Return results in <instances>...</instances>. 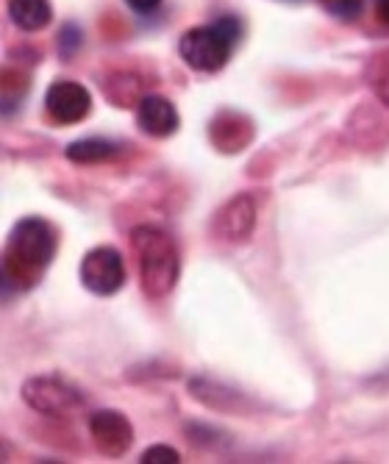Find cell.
<instances>
[{"instance_id": "cell-10", "label": "cell", "mask_w": 389, "mask_h": 464, "mask_svg": "<svg viewBox=\"0 0 389 464\" xmlns=\"http://www.w3.org/2000/svg\"><path fill=\"white\" fill-rule=\"evenodd\" d=\"M9 14H12L17 28L42 31L51 23L53 9H51L48 0H9Z\"/></svg>"}, {"instance_id": "cell-12", "label": "cell", "mask_w": 389, "mask_h": 464, "mask_svg": "<svg viewBox=\"0 0 389 464\" xmlns=\"http://www.w3.org/2000/svg\"><path fill=\"white\" fill-rule=\"evenodd\" d=\"M365 75H367L370 90H373V92L378 95V101L389 109V51L373 56L370 64L365 67Z\"/></svg>"}, {"instance_id": "cell-7", "label": "cell", "mask_w": 389, "mask_h": 464, "mask_svg": "<svg viewBox=\"0 0 389 464\" xmlns=\"http://www.w3.org/2000/svg\"><path fill=\"white\" fill-rule=\"evenodd\" d=\"M48 114L62 125H75L92 111V95L75 81H53L45 92Z\"/></svg>"}, {"instance_id": "cell-1", "label": "cell", "mask_w": 389, "mask_h": 464, "mask_svg": "<svg viewBox=\"0 0 389 464\" xmlns=\"http://www.w3.org/2000/svg\"><path fill=\"white\" fill-rule=\"evenodd\" d=\"M131 245L137 253L145 292L151 298H164V295H170L181 276V256L172 237L156 226H137L131 231Z\"/></svg>"}, {"instance_id": "cell-16", "label": "cell", "mask_w": 389, "mask_h": 464, "mask_svg": "<svg viewBox=\"0 0 389 464\" xmlns=\"http://www.w3.org/2000/svg\"><path fill=\"white\" fill-rule=\"evenodd\" d=\"M375 17L389 25V0H375Z\"/></svg>"}, {"instance_id": "cell-9", "label": "cell", "mask_w": 389, "mask_h": 464, "mask_svg": "<svg viewBox=\"0 0 389 464\" xmlns=\"http://www.w3.org/2000/svg\"><path fill=\"white\" fill-rule=\"evenodd\" d=\"M218 234L229 242H245L256 226V203L250 195H239L234 200H229L220 215H218Z\"/></svg>"}, {"instance_id": "cell-8", "label": "cell", "mask_w": 389, "mask_h": 464, "mask_svg": "<svg viewBox=\"0 0 389 464\" xmlns=\"http://www.w3.org/2000/svg\"><path fill=\"white\" fill-rule=\"evenodd\" d=\"M137 122H140V129L145 134L164 140V137L179 131L181 117H179L176 106H172L167 98H161V95H145V98H140V106H137Z\"/></svg>"}, {"instance_id": "cell-6", "label": "cell", "mask_w": 389, "mask_h": 464, "mask_svg": "<svg viewBox=\"0 0 389 464\" xmlns=\"http://www.w3.org/2000/svg\"><path fill=\"white\" fill-rule=\"evenodd\" d=\"M90 437L103 456L120 459L128 453V448L134 442V429L128 423L125 414L114 411V409H101L90 417Z\"/></svg>"}, {"instance_id": "cell-4", "label": "cell", "mask_w": 389, "mask_h": 464, "mask_svg": "<svg viewBox=\"0 0 389 464\" xmlns=\"http://www.w3.org/2000/svg\"><path fill=\"white\" fill-rule=\"evenodd\" d=\"M81 281L90 292L101 295V298L120 292L125 284V265H122L120 250L112 245L92 247L81 262Z\"/></svg>"}, {"instance_id": "cell-3", "label": "cell", "mask_w": 389, "mask_h": 464, "mask_svg": "<svg viewBox=\"0 0 389 464\" xmlns=\"http://www.w3.org/2000/svg\"><path fill=\"white\" fill-rule=\"evenodd\" d=\"M239 36H242L239 20L237 17H220L218 23H211V25L190 28L179 42V53L192 70L218 72L231 59Z\"/></svg>"}, {"instance_id": "cell-15", "label": "cell", "mask_w": 389, "mask_h": 464, "mask_svg": "<svg viewBox=\"0 0 389 464\" xmlns=\"http://www.w3.org/2000/svg\"><path fill=\"white\" fill-rule=\"evenodd\" d=\"M125 4L131 6L134 12H153L161 4V0H125Z\"/></svg>"}, {"instance_id": "cell-14", "label": "cell", "mask_w": 389, "mask_h": 464, "mask_svg": "<svg viewBox=\"0 0 389 464\" xmlns=\"http://www.w3.org/2000/svg\"><path fill=\"white\" fill-rule=\"evenodd\" d=\"M362 4L365 0H323V6L328 12H334L336 17H345V20H356L362 12Z\"/></svg>"}, {"instance_id": "cell-13", "label": "cell", "mask_w": 389, "mask_h": 464, "mask_svg": "<svg viewBox=\"0 0 389 464\" xmlns=\"http://www.w3.org/2000/svg\"><path fill=\"white\" fill-rule=\"evenodd\" d=\"M140 461H142V464H179L181 456H179L176 448H170V445H153V448H148V450L142 453Z\"/></svg>"}, {"instance_id": "cell-11", "label": "cell", "mask_w": 389, "mask_h": 464, "mask_svg": "<svg viewBox=\"0 0 389 464\" xmlns=\"http://www.w3.org/2000/svg\"><path fill=\"white\" fill-rule=\"evenodd\" d=\"M120 153V145L112 140H101V137H90V140H78L67 148V159L75 164H98V161H109Z\"/></svg>"}, {"instance_id": "cell-2", "label": "cell", "mask_w": 389, "mask_h": 464, "mask_svg": "<svg viewBox=\"0 0 389 464\" xmlns=\"http://www.w3.org/2000/svg\"><path fill=\"white\" fill-rule=\"evenodd\" d=\"M59 250V234L45 218H25L15 226L9 242V259L6 265H17L15 276L9 273L6 281H25L28 286L36 276L45 270Z\"/></svg>"}, {"instance_id": "cell-5", "label": "cell", "mask_w": 389, "mask_h": 464, "mask_svg": "<svg viewBox=\"0 0 389 464\" xmlns=\"http://www.w3.org/2000/svg\"><path fill=\"white\" fill-rule=\"evenodd\" d=\"M23 401L39 414L62 417V414H70L73 409H78L83 398L75 387L62 382V378L42 375V378H31V382L23 384Z\"/></svg>"}]
</instances>
